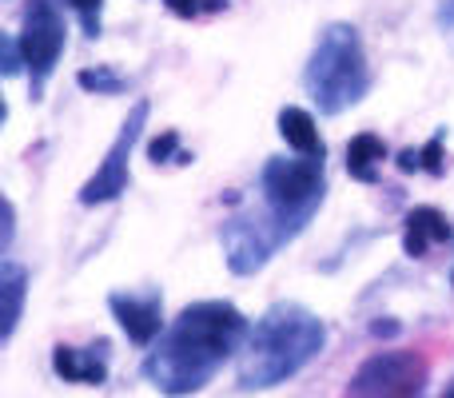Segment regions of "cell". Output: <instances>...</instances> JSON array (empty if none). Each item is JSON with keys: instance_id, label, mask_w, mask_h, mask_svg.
<instances>
[{"instance_id": "1", "label": "cell", "mask_w": 454, "mask_h": 398, "mask_svg": "<svg viewBox=\"0 0 454 398\" xmlns=\"http://www.w3.org/2000/svg\"><path fill=\"white\" fill-rule=\"evenodd\" d=\"M247 319L223 299L192 303L144 359V378L164 394H192L247 343Z\"/></svg>"}, {"instance_id": "2", "label": "cell", "mask_w": 454, "mask_h": 398, "mask_svg": "<svg viewBox=\"0 0 454 398\" xmlns=\"http://www.w3.org/2000/svg\"><path fill=\"white\" fill-rule=\"evenodd\" d=\"M327 343V327L319 315H311L299 303H275L263 311V319L247 331V343L239 347V391H267L287 383L291 375L307 367Z\"/></svg>"}, {"instance_id": "3", "label": "cell", "mask_w": 454, "mask_h": 398, "mask_svg": "<svg viewBox=\"0 0 454 398\" xmlns=\"http://www.w3.org/2000/svg\"><path fill=\"white\" fill-rule=\"evenodd\" d=\"M307 92L319 104L323 116H339V112L355 108L371 88V68L363 56V40L355 24H331L319 32L315 52L307 60Z\"/></svg>"}, {"instance_id": "4", "label": "cell", "mask_w": 454, "mask_h": 398, "mask_svg": "<svg viewBox=\"0 0 454 398\" xmlns=\"http://www.w3.org/2000/svg\"><path fill=\"white\" fill-rule=\"evenodd\" d=\"M263 203L279 215V223L291 235H299L307 227V219L315 215V207L323 203V156H303V160H267L263 176Z\"/></svg>"}, {"instance_id": "5", "label": "cell", "mask_w": 454, "mask_h": 398, "mask_svg": "<svg viewBox=\"0 0 454 398\" xmlns=\"http://www.w3.org/2000/svg\"><path fill=\"white\" fill-rule=\"evenodd\" d=\"M291 239V231L279 223L271 207L263 203L259 215H235L223 223L220 243H223V259L235 275H255L267 259L275 255V247Z\"/></svg>"}, {"instance_id": "6", "label": "cell", "mask_w": 454, "mask_h": 398, "mask_svg": "<svg viewBox=\"0 0 454 398\" xmlns=\"http://www.w3.org/2000/svg\"><path fill=\"white\" fill-rule=\"evenodd\" d=\"M427 359L415 351H379L363 363L347 383V394H383V398H411L427 386Z\"/></svg>"}, {"instance_id": "7", "label": "cell", "mask_w": 454, "mask_h": 398, "mask_svg": "<svg viewBox=\"0 0 454 398\" xmlns=\"http://www.w3.org/2000/svg\"><path fill=\"white\" fill-rule=\"evenodd\" d=\"M144 124H148V100H136L132 112H128V120L120 124V136L112 140L108 156H104V164L96 168V176L80 188V203H88V207H96V203H112L120 199L128 191V156H132L136 140H140Z\"/></svg>"}, {"instance_id": "8", "label": "cell", "mask_w": 454, "mask_h": 398, "mask_svg": "<svg viewBox=\"0 0 454 398\" xmlns=\"http://www.w3.org/2000/svg\"><path fill=\"white\" fill-rule=\"evenodd\" d=\"M20 52H24V64H28V76H32V96H40V88L52 76L56 60H60V52H64V20L48 0H32L28 12H24Z\"/></svg>"}, {"instance_id": "9", "label": "cell", "mask_w": 454, "mask_h": 398, "mask_svg": "<svg viewBox=\"0 0 454 398\" xmlns=\"http://www.w3.org/2000/svg\"><path fill=\"white\" fill-rule=\"evenodd\" d=\"M108 307H112V315H116V323L124 327V335L140 347H148L152 339L164 331L160 295H112Z\"/></svg>"}, {"instance_id": "10", "label": "cell", "mask_w": 454, "mask_h": 398, "mask_svg": "<svg viewBox=\"0 0 454 398\" xmlns=\"http://www.w3.org/2000/svg\"><path fill=\"white\" fill-rule=\"evenodd\" d=\"M108 347H56L52 355V371L64 383H80V386H100L108 383Z\"/></svg>"}, {"instance_id": "11", "label": "cell", "mask_w": 454, "mask_h": 398, "mask_svg": "<svg viewBox=\"0 0 454 398\" xmlns=\"http://www.w3.org/2000/svg\"><path fill=\"white\" fill-rule=\"evenodd\" d=\"M450 239V223L439 207H415L407 215V227H403V251L411 259H423L431 243H447Z\"/></svg>"}, {"instance_id": "12", "label": "cell", "mask_w": 454, "mask_h": 398, "mask_svg": "<svg viewBox=\"0 0 454 398\" xmlns=\"http://www.w3.org/2000/svg\"><path fill=\"white\" fill-rule=\"evenodd\" d=\"M279 136L299 152V156H327L319 140V128H315V116L303 108H283L279 112Z\"/></svg>"}, {"instance_id": "13", "label": "cell", "mask_w": 454, "mask_h": 398, "mask_svg": "<svg viewBox=\"0 0 454 398\" xmlns=\"http://www.w3.org/2000/svg\"><path fill=\"white\" fill-rule=\"evenodd\" d=\"M383 160H387V144L379 140L375 132H363L347 144V172H351V180H359V183H375Z\"/></svg>"}, {"instance_id": "14", "label": "cell", "mask_w": 454, "mask_h": 398, "mask_svg": "<svg viewBox=\"0 0 454 398\" xmlns=\"http://www.w3.org/2000/svg\"><path fill=\"white\" fill-rule=\"evenodd\" d=\"M24 291H28V275L24 267H16L12 259H4L0 267V295H4V327H0V339H12L16 323H20V311H24Z\"/></svg>"}, {"instance_id": "15", "label": "cell", "mask_w": 454, "mask_h": 398, "mask_svg": "<svg viewBox=\"0 0 454 398\" xmlns=\"http://www.w3.org/2000/svg\"><path fill=\"white\" fill-rule=\"evenodd\" d=\"M76 80H80V88H88V92H100V96H116L120 88H124V80H120L116 72H108V68H84Z\"/></svg>"}, {"instance_id": "16", "label": "cell", "mask_w": 454, "mask_h": 398, "mask_svg": "<svg viewBox=\"0 0 454 398\" xmlns=\"http://www.w3.org/2000/svg\"><path fill=\"white\" fill-rule=\"evenodd\" d=\"M164 4L172 8L176 16H184V20H196V16H204V12L227 8V0H164Z\"/></svg>"}, {"instance_id": "17", "label": "cell", "mask_w": 454, "mask_h": 398, "mask_svg": "<svg viewBox=\"0 0 454 398\" xmlns=\"http://www.w3.org/2000/svg\"><path fill=\"white\" fill-rule=\"evenodd\" d=\"M419 160H423V172H431V176H442V172H447V156H442V136H434V140L427 144L423 152H419Z\"/></svg>"}, {"instance_id": "18", "label": "cell", "mask_w": 454, "mask_h": 398, "mask_svg": "<svg viewBox=\"0 0 454 398\" xmlns=\"http://www.w3.org/2000/svg\"><path fill=\"white\" fill-rule=\"evenodd\" d=\"M100 4H104V0H72V8L80 12L88 36H100Z\"/></svg>"}, {"instance_id": "19", "label": "cell", "mask_w": 454, "mask_h": 398, "mask_svg": "<svg viewBox=\"0 0 454 398\" xmlns=\"http://www.w3.org/2000/svg\"><path fill=\"white\" fill-rule=\"evenodd\" d=\"M176 148H180V136L164 132V136H156V140L148 144V160H152V164H164V160L176 156Z\"/></svg>"}, {"instance_id": "20", "label": "cell", "mask_w": 454, "mask_h": 398, "mask_svg": "<svg viewBox=\"0 0 454 398\" xmlns=\"http://www.w3.org/2000/svg\"><path fill=\"white\" fill-rule=\"evenodd\" d=\"M0 48H4V76H16V72H20V64H24V52H20V40L4 36V40H0Z\"/></svg>"}, {"instance_id": "21", "label": "cell", "mask_w": 454, "mask_h": 398, "mask_svg": "<svg viewBox=\"0 0 454 398\" xmlns=\"http://www.w3.org/2000/svg\"><path fill=\"white\" fill-rule=\"evenodd\" d=\"M399 168H403V172H419V168H423V160H419V152H403Z\"/></svg>"}, {"instance_id": "22", "label": "cell", "mask_w": 454, "mask_h": 398, "mask_svg": "<svg viewBox=\"0 0 454 398\" xmlns=\"http://www.w3.org/2000/svg\"><path fill=\"white\" fill-rule=\"evenodd\" d=\"M439 24H442L447 32H454V0H447V4L439 8Z\"/></svg>"}, {"instance_id": "23", "label": "cell", "mask_w": 454, "mask_h": 398, "mask_svg": "<svg viewBox=\"0 0 454 398\" xmlns=\"http://www.w3.org/2000/svg\"><path fill=\"white\" fill-rule=\"evenodd\" d=\"M375 335H395V323H375Z\"/></svg>"}]
</instances>
